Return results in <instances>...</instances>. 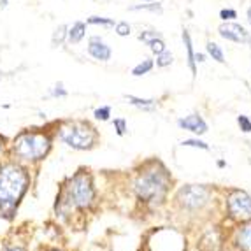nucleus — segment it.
Returning a JSON list of instances; mask_svg holds the SVG:
<instances>
[{
    "instance_id": "obj_1",
    "label": "nucleus",
    "mask_w": 251,
    "mask_h": 251,
    "mask_svg": "<svg viewBox=\"0 0 251 251\" xmlns=\"http://www.w3.org/2000/svg\"><path fill=\"white\" fill-rule=\"evenodd\" d=\"M32 184L28 165L13 158L0 160V220L13 222Z\"/></svg>"
},
{
    "instance_id": "obj_2",
    "label": "nucleus",
    "mask_w": 251,
    "mask_h": 251,
    "mask_svg": "<svg viewBox=\"0 0 251 251\" xmlns=\"http://www.w3.org/2000/svg\"><path fill=\"white\" fill-rule=\"evenodd\" d=\"M95 186H93L92 176L88 171H77L72 177L65 181V184L60 190L54 211L56 216H67L72 211H84L90 209L95 202Z\"/></svg>"
},
{
    "instance_id": "obj_3",
    "label": "nucleus",
    "mask_w": 251,
    "mask_h": 251,
    "mask_svg": "<svg viewBox=\"0 0 251 251\" xmlns=\"http://www.w3.org/2000/svg\"><path fill=\"white\" fill-rule=\"evenodd\" d=\"M53 148V135L44 128H25L9 141L7 158L25 165L39 163L50 155Z\"/></svg>"
},
{
    "instance_id": "obj_4",
    "label": "nucleus",
    "mask_w": 251,
    "mask_h": 251,
    "mask_svg": "<svg viewBox=\"0 0 251 251\" xmlns=\"http://www.w3.org/2000/svg\"><path fill=\"white\" fill-rule=\"evenodd\" d=\"M134 188L137 197L144 204L151 205V207H158L167 197V192L171 188V176L163 165L156 163L155 167L146 169L139 174Z\"/></svg>"
},
{
    "instance_id": "obj_5",
    "label": "nucleus",
    "mask_w": 251,
    "mask_h": 251,
    "mask_svg": "<svg viewBox=\"0 0 251 251\" xmlns=\"http://www.w3.org/2000/svg\"><path fill=\"white\" fill-rule=\"evenodd\" d=\"M56 135L65 146L77 151L92 150L97 144V139H99L97 130L90 123L77 122V120L62 122L56 128Z\"/></svg>"
},
{
    "instance_id": "obj_6",
    "label": "nucleus",
    "mask_w": 251,
    "mask_h": 251,
    "mask_svg": "<svg viewBox=\"0 0 251 251\" xmlns=\"http://www.w3.org/2000/svg\"><path fill=\"white\" fill-rule=\"evenodd\" d=\"M209 197H211V192L205 186H202V184H186V186L179 188V192L176 195V201L183 209L199 211L204 205H207Z\"/></svg>"
},
{
    "instance_id": "obj_7",
    "label": "nucleus",
    "mask_w": 251,
    "mask_h": 251,
    "mask_svg": "<svg viewBox=\"0 0 251 251\" xmlns=\"http://www.w3.org/2000/svg\"><path fill=\"white\" fill-rule=\"evenodd\" d=\"M226 211L237 222H251V195L244 190H232L226 197Z\"/></svg>"
},
{
    "instance_id": "obj_8",
    "label": "nucleus",
    "mask_w": 251,
    "mask_h": 251,
    "mask_svg": "<svg viewBox=\"0 0 251 251\" xmlns=\"http://www.w3.org/2000/svg\"><path fill=\"white\" fill-rule=\"evenodd\" d=\"M220 35L226 41H232V42H237V44H243V42L250 41V34L246 32V28L237 23H230V21H226V23H222L220 28H218Z\"/></svg>"
},
{
    "instance_id": "obj_9",
    "label": "nucleus",
    "mask_w": 251,
    "mask_h": 251,
    "mask_svg": "<svg viewBox=\"0 0 251 251\" xmlns=\"http://www.w3.org/2000/svg\"><path fill=\"white\" fill-rule=\"evenodd\" d=\"M177 126L183 130H188V132H193V134L202 135L207 132V123L202 120L201 114H190L186 118H181L177 122Z\"/></svg>"
},
{
    "instance_id": "obj_10",
    "label": "nucleus",
    "mask_w": 251,
    "mask_h": 251,
    "mask_svg": "<svg viewBox=\"0 0 251 251\" xmlns=\"http://www.w3.org/2000/svg\"><path fill=\"white\" fill-rule=\"evenodd\" d=\"M88 53L99 62H107L111 58V48L100 37H92L88 44Z\"/></svg>"
},
{
    "instance_id": "obj_11",
    "label": "nucleus",
    "mask_w": 251,
    "mask_h": 251,
    "mask_svg": "<svg viewBox=\"0 0 251 251\" xmlns=\"http://www.w3.org/2000/svg\"><path fill=\"white\" fill-rule=\"evenodd\" d=\"M235 243H237V248L241 251H251V222L241 226V230L237 232Z\"/></svg>"
},
{
    "instance_id": "obj_12",
    "label": "nucleus",
    "mask_w": 251,
    "mask_h": 251,
    "mask_svg": "<svg viewBox=\"0 0 251 251\" xmlns=\"http://www.w3.org/2000/svg\"><path fill=\"white\" fill-rule=\"evenodd\" d=\"M183 42L184 48H186V58H188V67L192 71L193 75H197V65H195V53H193V44H192V37H190L188 30H183Z\"/></svg>"
},
{
    "instance_id": "obj_13",
    "label": "nucleus",
    "mask_w": 251,
    "mask_h": 251,
    "mask_svg": "<svg viewBox=\"0 0 251 251\" xmlns=\"http://www.w3.org/2000/svg\"><path fill=\"white\" fill-rule=\"evenodd\" d=\"M84 34H86V25H84L83 21H75L74 25L67 30V39L72 44H77V42L83 41Z\"/></svg>"
},
{
    "instance_id": "obj_14",
    "label": "nucleus",
    "mask_w": 251,
    "mask_h": 251,
    "mask_svg": "<svg viewBox=\"0 0 251 251\" xmlns=\"http://www.w3.org/2000/svg\"><path fill=\"white\" fill-rule=\"evenodd\" d=\"M126 100L132 105H137V107H143V109H153L156 104V100H153V99H139V97L134 95H126Z\"/></svg>"
},
{
    "instance_id": "obj_15",
    "label": "nucleus",
    "mask_w": 251,
    "mask_h": 251,
    "mask_svg": "<svg viewBox=\"0 0 251 251\" xmlns=\"http://www.w3.org/2000/svg\"><path fill=\"white\" fill-rule=\"evenodd\" d=\"M207 53L213 60H216L218 63H225V54H223V50L218 46L216 42H207Z\"/></svg>"
},
{
    "instance_id": "obj_16",
    "label": "nucleus",
    "mask_w": 251,
    "mask_h": 251,
    "mask_svg": "<svg viewBox=\"0 0 251 251\" xmlns=\"http://www.w3.org/2000/svg\"><path fill=\"white\" fill-rule=\"evenodd\" d=\"M67 26L65 25H60L58 28L53 32V37H51V42H53V46L54 48H58L62 46L63 42H65V39H67Z\"/></svg>"
},
{
    "instance_id": "obj_17",
    "label": "nucleus",
    "mask_w": 251,
    "mask_h": 251,
    "mask_svg": "<svg viewBox=\"0 0 251 251\" xmlns=\"http://www.w3.org/2000/svg\"><path fill=\"white\" fill-rule=\"evenodd\" d=\"M151 69H153V60L146 58V60H143L141 63H137V65H135L134 71H132V74H134V75H143V74H148Z\"/></svg>"
},
{
    "instance_id": "obj_18",
    "label": "nucleus",
    "mask_w": 251,
    "mask_h": 251,
    "mask_svg": "<svg viewBox=\"0 0 251 251\" xmlns=\"http://www.w3.org/2000/svg\"><path fill=\"white\" fill-rule=\"evenodd\" d=\"M130 11H151V13H162V5L155 2H148V4H139L130 7Z\"/></svg>"
},
{
    "instance_id": "obj_19",
    "label": "nucleus",
    "mask_w": 251,
    "mask_h": 251,
    "mask_svg": "<svg viewBox=\"0 0 251 251\" xmlns=\"http://www.w3.org/2000/svg\"><path fill=\"white\" fill-rule=\"evenodd\" d=\"M148 46H150V50L153 51L155 54H160V53H163V51L167 50V46H165V42L162 41V37L153 39L151 42H148Z\"/></svg>"
},
{
    "instance_id": "obj_20",
    "label": "nucleus",
    "mask_w": 251,
    "mask_h": 251,
    "mask_svg": "<svg viewBox=\"0 0 251 251\" xmlns=\"http://www.w3.org/2000/svg\"><path fill=\"white\" fill-rule=\"evenodd\" d=\"M172 63V53L171 51H163V53L156 54V65L158 67H167V65H171Z\"/></svg>"
},
{
    "instance_id": "obj_21",
    "label": "nucleus",
    "mask_w": 251,
    "mask_h": 251,
    "mask_svg": "<svg viewBox=\"0 0 251 251\" xmlns=\"http://www.w3.org/2000/svg\"><path fill=\"white\" fill-rule=\"evenodd\" d=\"M90 25H105V26H113L114 21L111 18H100V16H90L88 18Z\"/></svg>"
},
{
    "instance_id": "obj_22",
    "label": "nucleus",
    "mask_w": 251,
    "mask_h": 251,
    "mask_svg": "<svg viewBox=\"0 0 251 251\" xmlns=\"http://www.w3.org/2000/svg\"><path fill=\"white\" fill-rule=\"evenodd\" d=\"M0 251H28V250H26L25 244H20V243H5V244L0 243Z\"/></svg>"
},
{
    "instance_id": "obj_23",
    "label": "nucleus",
    "mask_w": 251,
    "mask_h": 251,
    "mask_svg": "<svg viewBox=\"0 0 251 251\" xmlns=\"http://www.w3.org/2000/svg\"><path fill=\"white\" fill-rule=\"evenodd\" d=\"M237 125H239V128L243 130L244 134H250L251 132V120L248 116H244V114L237 116Z\"/></svg>"
},
{
    "instance_id": "obj_24",
    "label": "nucleus",
    "mask_w": 251,
    "mask_h": 251,
    "mask_svg": "<svg viewBox=\"0 0 251 251\" xmlns=\"http://www.w3.org/2000/svg\"><path fill=\"white\" fill-rule=\"evenodd\" d=\"M109 116H111V107H109V105H104V107L95 109V118H97V120H102V122H107Z\"/></svg>"
},
{
    "instance_id": "obj_25",
    "label": "nucleus",
    "mask_w": 251,
    "mask_h": 251,
    "mask_svg": "<svg viewBox=\"0 0 251 251\" xmlns=\"http://www.w3.org/2000/svg\"><path fill=\"white\" fill-rule=\"evenodd\" d=\"M183 146L188 148H201V150H209V146L204 143V141H199V139H186L183 141Z\"/></svg>"
},
{
    "instance_id": "obj_26",
    "label": "nucleus",
    "mask_w": 251,
    "mask_h": 251,
    "mask_svg": "<svg viewBox=\"0 0 251 251\" xmlns=\"http://www.w3.org/2000/svg\"><path fill=\"white\" fill-rule=\"evenodd\" d=\"M50 95L54 97V99H56V97H67V90L63 88V83H56L53 88L50 90Z\"/></svg>"
},
{
    "instance_id": "obj_27",
    "label": "nucleus",
    "mask_w": 251,
    "mask_h": 251,
    "mask_svg": "<svg viewBox=\"0 0 251 251\" xmlns=\"http://www.w3.org/2000/svg\"><path fill=\"white\" fill-rule=\"evenodd\" d=\"M113 125H114V130H116L118 135H125L126 134V122L123 120V118H116Z\"/></svg>"
},
{
    "instance_id": "obj_28",
    "label": "nucleus",
    "mask_w": 251,
    "mask_h": 251,
    "mask_svg": "<svg viewBox=\"0 0 251 251\" xmlns=\"http://www.w3.org/2000/svg\"><path fill=\"white\" fill-rule=\"evenodd\" d=\"M116 34L120 35V37H125V35L130 34V25L126 23V21H120V23H116Z\"/></svg>"
},
{
    "instance_id": "obj_29",
    "label": "nucleus",
    "mask_w": 251,
    "mask_h": 251,
    "mask_svg": "<svg viewBox=\"0 0 251 251\" xmlns=\"http://www.w3.org/2000/svg\"><path fill=\"white\" fill-rule=\"evenodd\" d=\"M7 148H9V139L4 134H0V160L7 156Z\"/></svg>"
},
{
    "instance_id": "obj_30",
    "label": "nucleus",
    "mask_w": 251,
    "mask_h": 251,
    "mask_svg": "<svg viewBox=\"0 0 251 251\" xmlns=\"http://www.w3.org/2000/svg\"><path fill=\"white\" fill-rule=\"evenodd\" d=\"M220 18H222L223 21H230V20H234V18H237V13H235L234 9H222V11H220Z\"/></svg>"
},
{
    "instance_id": "obj_31",
    "label": "nucleus",
    "mask_w": 251,
    "mask_h": 251,
    "mask_svg": "<svg viewBox=\"0 0 251 251\" xmlns=\"http://www.w3.org/2000/svg\"><path fill=\"white\" fill-rule=\"evenodd\" d=\"M160 37V34H156V32H141V35H139V41H143V42H151L153 39Z\"/></svg>"
},
{
    "instance_id": "obj_32",
    "label": "nucleus",
    "mask_w": 251,
    "mask_h": 251,
    "mask_svg": "<svg viewBox=\"0 0 251 251\" xmlns=\"http://www.w3.org/2000/svg\"><path fill=\"white\" fill-rule=\"evenodd\" d=\"M204 58H205V56H204L202 53H197V54H195V62H204Z\"/></svg>"
},
{
    "instance_id": "obj_33",
    "label": "nucleus",
    "mask_w": 251,
    "mask_h": 251,
    "mask_svg": "<svg viewBox=\"0 0 251 251\" xmlns=\"http://www.w3.org/2000/svg\"><path fill=\"white\" fill-rule=\"evenodd\" d=\"M7 2H9V0H0V11L7 7Z\"/></svg>"
},
{
    "instance_id": "obj_34",
    "label": "nucleus",
    "mask_w": 251,
    "mask_h": 251,
    "mask_svg": "<svg viewBox=\"0 0 251 251\" xmlns=\"http://www.w3.org/2000/svg\"><path fill=\"white\" fill-rule=\"evenodd\" d=\"M248 21H250V25H251V7L248 9Z\"/></svg>"
},
{
    "instance_id": "obj_35",
    "label": "nucleus",
    "mask_w": 251,
    "mask_h": 251,
    "mask_svg": "<svg viewBox=\"0 0 251 251\" xmlns=\"http://www.w3.org/2000/svg\"><path fill=\"white\" fill-rule=\"evenodd\" d=\"M48 251H62V250H58V248H53V250H48Z\"/></svg>"
},
{
    "instance_id": "obj_36",
    "label": "nucleus",
    "mask_w": 251,
    "mask_h": 251,
    "mask_svg": "<svg viewBox=\"0 0 251 251\" xmlns=\"http://www.w3.org/2000/svg\"><path fill=\"white\" fill-rule=\"evenodd\" d=\"M2 77H4V72L0 71V81H2Z\"/></svg>"
},
{
    "instance_id": "obj_37",
    "label": "nucleus",
    "mask_w": 251,
    "mask_h": 251,
    "mask_svg": "<svg viewBox=\"0 0 251 251\" xmlns=\"http://www.w3.org/2000/svg\"><path fill=\"white\" fill-rule=\"evenodd\" d=\"M144 2H156V0H144Z\"/></svg>"
},
{
    "instance_id": "obj_38",
    "label": "nucleus",
    "mask_w": 251,
    "mask_h": 251,
    "mask_svg": "<svg viewBox=\"0 0 251 251\" xmlns=\"http://www.w3.org/2000/svg\"><path fill=\"white\" fill-rule=\"evenodd\" d=\"M248 42H250V46H251V39H250V41H248Z\"/></svg>"
}]
</instances>
